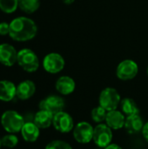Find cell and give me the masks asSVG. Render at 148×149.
Listing matches in <instances>:
<instances>
[{
	"label": "cell",
	"mask_w": 148,
	"mask_h": 149,
	"mask_svg": "<svg viewBox=\"0 0 148 149\" xmlns=\"http://www.w3.org/2000/svg\"><path fill=\"white\" fill-rule=\"evenodd\" d=\"M106 115H107V111L100 106L94 107L91 113V117L92 120L99 124L106 120Z\"/></svg>",
	"instance_id": "obj_21"
},
{
	"label": "cell",
	"mask_w": 148,
	"mask_h": 149,
	"mask_svg": "<svg viewBox=\"0 0 148 149\" xmlns=\"http://www.w3.org/2000/svg\"><path fill=\"white\" fill-rule=\"evenodd\" d=\"M106 122V125L111 129L118 130V129L124 127L125 122H126V117L121 112L118 111L117 109L112 110V111L107 112Z\"/></svg>",
	"instance_id": "obj_12"
},
{
	"label": "cell",
	"mask_w": 148,
	"mask_h": 149,
	"mask_svg": "<svg viewBox=\"0 0 148 149\" xmlns=\"http://www.w3.org/2000/svg\"><path fill=\"white\" fill-rule=\"evenodd\" d=\"M17 63L27 72H34L39 67V60L37 54L28 48H24L17 52Z\"/></svg>",
	"instance_id": "obj_3"
},
{
	"label": "cell",
	"mask_w": 148,
	"mask_h": 149,
	"mask_svg": "<svg viewBox=\"0 0 148 149\" xmlns=\"http://www.w3.org/2000/svg\"><path fill=\"white\" fill-rule=\"evenodd\" d=\"M65 107L64 100L57 95H50L45 99L42 100L39 103V108L41 110H45L53 115L59 112H62Z\"/></svg>",
	"instance_id": "obj_10"
},
{
	"label": "cell",
	"mask_w": 148,
	"mask_h": 149,
	"mask_svg": "<svg viewBox=\"0 0 148 149\" xmlns=\"http://www.w3.org/2000/svg\"><path fill=\"white\" fill-rule=\"evenodd\" d=\"M53 114L45 111V110H39L35 115L33 119V122L42 129L49 127L53 121Z\"/></svg>",
	"instance_id": "obj_18"
},
{
	"label": "cell",
	"mask_w": 148,
	"mask_h": 149,
	"mask_svg": "<svg viewBox=\"0 0 148 149\" xmlns=\"http://www.w3.org/2000/svg\"><path fill=\"white\" fill-rule=\"evenodd\" d=\"M25 123L24 118L16 111L8 110L2 114L1 124L3 129L10 134H16L21 131Z\"/></svg>",
	"instance_id": "obj_2"
},
{
	"label": "cell",
	"mask_w": 148,
	"mask_h": 149,
	"mask_svg": "<svg viewBox=\"0 0 148 149\" xmlns=\"http://www.w3.org/2000/svg\"><path fill=\"white\" fill-rule=\"evenodd\" d=\"M93 141L100 148H105L112 143L113 132L106 124H99L93 131Z\"/></svg>",
	"instance_id": "obj_7"
},
{
	"label": "cell",
	"mask_w": 148,
	"mask_h": 149,
	"mask_svg": "<svg viewBox=\"0 0 148 149\" xmlns=\"http://www.w3.org/2000/svg\"><path fill=\"white\" fill-rule=\"evenodd\" d=\"M99 102L100 107L109 112L117 109L121 102V98L116 89L113 87H106L100 93Z\"/></svg>",
	"instance_id": "obj_4"
},
{
	"label": "cell",
	"mask_w": 148,
	"mask_h": 149,
	"mask_svg": "<svg viewBox=\"0 0 148 149\" xmlns=\"http://www.w3.org/2000/svg\"><path fill=\"white\" fill-rule=\"evenodd\" d=\"M142 135H143V137L145 138V140L147 141L148 142V121L146 123V124H144V126H143V128H142Z\"/></svg>",
	"instance_id": "obj_26"
},
{
	"label": "cell",
	"mask_w": 148,
	"mask_h": 149,
	"mask_svg": "<svg viewBox=\"0 0 148 149\" xmlns=\"http://www.w3.org/2000/svg\"><path fill=\"white\" fill-rule=\"evenodd\" d=\"M96 149H101V148H96Z\"/></svg>",
	"instance_id": "obj_30"
},
{
	"label": "cell",
	"mask_w": 148,
	"mask_h": 149,
	"mask_svg": "<svg viewBox=\"0 0 148 149\" xmlns=\"http://www.w3.org/2000/svg\"><path fill=\"white\" fill-rule=\"evenodd\" d=\"M39 127L31 121H27L24 123L21 129V134L23 139L27 142H34L36 141L40 134Z\"/></svg>",
	"instance_id": "obj_15"
},
{
	"label": "cell",
	"mask_w": 148,
	"mask_h": 149,
	"mask_svg": "<svg viewBox=\"0 0 148 149\" xmlns=\"http://www.w3.org/2000/svg\"><path fill=\"white\" fill-rule=\"evenodd\" d=\"M1 142H2V146L3 147L12 148H15L17 145L18 138L14 134H10L4 135L1 139Z\"/></svg>",
	"instance_id": "obj_23"
},
{
	"label": "cell",
	"mask_w": 148,
	"mask_h": 149,
	"mask_svg": "<svg viewBox=\"0 0 148 149\" xmlns=\"http://www.w3.org/2000/svg\"><path fill=\"white\" fill-rule=\"evenodd\" d=\"M120 107L122 109V112L126 115H134V114H139V107L136 102L131 99V98H126L121 100L120 102Z\"/></svg>",
	"instance_id": "obj_19"
},
{
	"label": "cell",
	"mask_w": 148,
	"mask_h": 149,
	"mask_svg": "<svg viewBox=\"0 0 148 149\" xmlns=\"http://www.w3.org/2000/svg\"><path fill=\"white\" fill-rule=\"evenodd\" d=\"M93 131L94 128L90 123L81 121L73 128V137L79 143L86 144L93 139Z\"/></svg>",
	"instance_id": "obj_8"
},
{
	"label": "cell",
	"mask_w": 148,
	"mask_h": 149,
	"mask_svg": "<svg viewBox=\"0 0 148 149\" xmlns=\"http://www.w3.org/2000/svg\"><path fill=\"white\" fill-rule=\"evenodd\" d=\"M65 4H72L75 0H62Z\"/></svg>",
	"instance_id": "obj_28"
},
{
	"label": "cell",
	"mask_w": 148,
	"mask_h": 149,
	"mask_svg": "<svg viewBox=\"0 0 148 149\" xmlns=\"http://www.w3.org/2000/svg\"><path fill=\"white\" fill-rule=\"evenodd\" d=\"M10 34V24L6 22L0 23V36H6Z\"/></svg>",
	"instance_id": "obj_25"
},
{
	"label": "cell",
	"mask_w": 148,
	"mask_h": 149,
	"mask_svg": "<svg viewBox=\"0 0 148 149\" xmlns=\"http://www.w3.org/2000/svg\"><path fill=\"white\" fill-rule=\"evenodd\" d=\"M104 149H122L121 147H120L119 145L117 144H113V143H111L110 145H108L107 147H106Z\"/></svg>",
	"instance_id": "obj_27"
},
{
	"label": "cell",
	"mask_w": 148,
	"mask_h": 149,
	"mask_svg": "<svg viewBox=\"0 0 148 149\" xmlns=\"http://www.w3.org/2000/svg\"><path fill=\"white\" fill-rule=\"evenodd\" d=\"M17 96V86L9 80H0V100L10 101Z\"/></svg>",
	"instance_id": "obj_16"
},
{
	"label": "cell",
	"mask_w": 148,
	"mask_h": 149,
	"mask_svg": "<svg viewBox=\"0 0 148 149\" xmlns=\"http://www.w3.org/2000/svg\"><path fill=\"white\" fill-rule=\"evenodd\" d=\"M65 65L64 58L57 52H51L44 56L43 59V67L44 69L51 74L60 72Z\"/></svg>",
	"instance_id": "obj_6"
},
{
	"label": "cell",
	"mask_w": 148,
	"mask_h": 149,
	"mask_svg": "<svg viewBox=\"0 0 148 149\" xmlns=\"http://www.w3.org/2000/svg\"><path fill=\"white\" fill-rule=\"evenodd\" d=\"M1 147H2V142H1V139H0V148H1Z\"/></svg>",
	"instance_id": "obj_29"
},
{
	"label": "cell",
	"mask_w": 148,
	"mask_h": 149,
	"mask_svg": "<svg viewBox=\"0 0 148 149\" xmlns=\"http://www.w3.org/2000/svg\"><path fill=\"white\" fill-rule=\"evenodd\" d=\"M147 74H148V67H147Z\"/></svg>",
	"instance_id": "obj_31"
},
{
	"label": "cell",
	"mask_w": 148,
	"mask_h": 149,
	"mask_svg": "<svg viewBox=\"0 0 148 149\" xmlns=\"http://www.w3.org/2000/svg\"><path fill=\"white\" fill-rule=\"evenodd\" d=\"M144 123L143 120L139 114L130 115L126 118L124 127L129 134H137L142 131Z\"/></svg>",
	"instance_id": "obj_17"
},
{
	"label": "cell",
	"mask_w": 148,
	"mask_h": 149,
	"mask_svg": "<svg viewBox=\"0 0 148 149\" xmlns=\"http://www.w3.org/2000/svg\"><path fill=\"white\" fill-rule=\"evenodd\" d=\"M40 0H18V7L25 13L31 14L38 10Z\"/></svg>",
	"instance_id": "obj_20"
},
{
	"label": "cell",
	"mask_w": 148,
	"mask_h": 149,
	"mask_svg": "<svg viewBox=\"0 0 148 149\" xmlns=\"http://www.w3.org/2000/svg\"><path fill=\"white\" fill-rule=\"evenodd\" d=\"M36 92V86L33 81L26 79L17 86V97L19 100H25L31 98Z\"/></svg>",
	"instance_id": "obj_13"
},
{
	"label": "cell",
	"mask_w": 148,
	"mask_h": 149,
	"mask_svg": "<svg viewBox=\"0 0 148 149\" xmlns=\"http://www.w3.org/2000/svg\"><path fill=\"white\" fill-rule=\"evenodd\" d=\"M52 125L57 131L64 134L69 133L74 128L72 117L64 111L59 112L53 116Z\"/></svg>",
	"instance_id": "obj_9"
},
{
	"label": "cell",
	"mask_w": 148,
	"mask_h": 149,
	"mask_svg": "<svg viewBox=\"0 0 148 149\" xmlns=\"http://www.w3.org/2000/svg\"><path fill=\"white\" fill-rule=\"evenodd\" d=\"M56 90L62 95H69L75 90L76 84L72 78L69 76H62L58 79L55 85Z\"/></svg>",
	"instance_id": "obj_14"
},
{
	"label": "cell",
	"mask_w": 148,
	"mask_h": 149,
	"mask_svg": "<svg viewBox=\"0 0 148 149\" xmlns=\"http://www.w3.org/2000/svg\"><path fill=\"white\" fill-rule=\"evenodd\" d=\"M45 149H72V148L67 142L57 140V141H51L45 147Z\"/></svg>",
	"instance_id": "obj_24"
},
{
	"label": "cell",
	"mask_w": 148,
	"mask_h": 149,
	"mask_svg": "<svg viewBox=\"0 0 148 149\" xmlns=\"http://www.w3.org/2000/svg\"><path fill=\"white\" fill-rule=\"evenodd\" d=\"M38 32L36 23L27 17H17L10 23V34L11 39L25 42L34 38Z\"/></svg>",
	"instance_id": "obj_1"
},
{
	"label": "cell",
	"mask_w": 148,
	"mask_h": 149,
	"mask_svg": "<svg viewBox=\"0 0 148 149\" xmlns=\"http://www.w3.org/2000/svg\"><path fill=\"white\" fill-rule=\"evenodd\" d=\"M139 72V66L137 63L132 59H125L121 61L116 69V75L118 79L126 81L134 79Z\"/></svg>",
	"instance_id": "obj_5"
},
{
	"label": "cell",
	"mask_w": 148,
	"mask_h": 149,
	"mask_svg": "<svg viewBox=\"0 0 148 149\" xmlns=\"http://www.w3.org/2000/svg\"><path fill=\"white\" fill-rule=\"evenodd\" d=\"M17 52L15 47L10 44L0 45V63L5 66H12L17 63Z\"/></svg>",
	"instance_id": "obj_11"
},
{
	"label": "cell",
	"mask_w": 148,
	"mask_h": 149,
	"mask_svg": "<svg viewBox=\"0 0 148 149\" xmlns=\"http://www.w3.org/2000/svg\"><path fill=\"white\" fill-rule=\"evenodd\" d=\"M18 7V0H0V10L7 14L13 13Z\"/></svg>",
	"instance_id": "obj_22"
}]
</instances>
